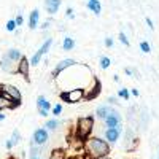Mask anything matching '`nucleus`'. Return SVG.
<instances>
[{
    "label": "nucleus",
    "mask_w": 159,
    "mask_h": 159,
    "mask_svg": "<svg viewBox=\"0 0 159 159\" xmlns=\"http://www.w3.org/2000/svg\"><path fill=\"white\" fill-rule=\"evenodd\" d=\"M86 151H88V154L92 159H99V157L108 156L110 151H111V147H110V143L105 140V139L89 137L86 140Z\"/></svg>",
    "instance_id": "f257e3e1"
},
{
    "label": "nucleus",
    "mask_w": 159,
    "mask_h": 159,
    "mask_svg": "<svg viewBox=\"0 0 159 159\" xmlns=\"http://www.w3.org/2000/svg\"><path fill=\"white\" fill-rule=\"evenodd\" d=\"M92 129H94V116L88 115V116H81L76 119V127H75V135L76 140H88L89 135L92 134Z\"/></svg>",
    "instance_id": "f03ea898"
},
{
    "label": "nucleus",
    "mask_w": 159,
    "mask_h": 159,
    "mask_svg": "<svg viewBox=\"0 0 159 159\" xmlns=\"http://www.w3.org/2000/svg\"><path fill=\"white\" fill-rule=\"evenodd\" d=\"M86 96L84 89L81 88H76V89H70V91H62L61 92V99L62 102H67V103H76L80 100H83Z\"/></svg>",
    "instance_id": "7ed1b4c3"
},
{
    "label": "nucleus",
    "mask_w": 159,
    "mask_h": 159,
    "mask_svg": "<svg viewBox=\"0 0 159 159\" xmlns=\"http://www.w3.org/2000/svg\"><path fill=\"white\" fill-rule=\"evenodd\" d=\"M2 94L5 97H8L10 100H13V102L18 105V107L21 105L22 96H21V92H19V89L16 86H13V84H2Z\"/></svg>",
    "instance_id": "20e7f679"
},
{
    "label": "nucleus",
    "mask_w": 159,
    "mask_h": 159,
    "mask_svg": "<svg viewBox=\"0 0 159 159\" xmlns=\"http://www.w3.org/2000/svg\"><path fill=\"white\" fill-rule=\"evenodd\" d=\"M49 140V135H48V130L45 127H38L35 129L34 135H32V145H37V147H45Z\"/></svg>",
    "instance_id": "39448f33"
},
{
    "label": "nucleus",
    "mask_w": 159,
    "mask_h": 159,
    "mask_svg": "<svg viewBox=\"0 0 159 159\" xmlns=\"http://www.w3.org/2000/svg\"><path fill=\"white\" fill-rule=\"evenodd\" d=\"M51 45H52V38H46L45 40V43L40 46V49L35 52V54L32 56V59H30V65H38L40 64V61H42V57L46 54V52L49 51V48H51Z\"/></svg>",
    "instance_id": "423d86ee"
},
{
    "label": "nucleus",
    "mask_w": 159,
    "mask_h": 159,
    "mask_svg": "<svg viewBox=\"0 0 159 159\" xmlns=\"http://www.w3.org/2000/svg\"><path fill=\"white\" fill-rule=\"evenodd\" d=\"M78 62L75 61V59H62L56 67H54V70H52V78H57L64 70H67V69H70V67H73V65H76Z\"/></svg>",
    "instance_id": "0eeeda50"
},
{
    "label": "nucleus",
    "mask_w": 159,
    "mask_h": 159,
    "mask_svg": "<svg viewBox=\"0 0 159 159\" xmlns=\"http://www.w3.org/2000/svg\"><path fill=\"white\" fill-rule=\"evenodd\" d=\"M103 135H105V140H107L110 145H111V143H116V142L119 140V137H121V127H110V129H105Z\"/></svg>",
    "instance_id": "6e6552de"
},
{
    "label": "nucleus",
    "mask_w": 159,
    "mask_h": 159,
    "mask_svg": "<svg viewBox=\"0 0 159 159\" xmlns=\"http://www.w3.org/2000/svg\"><path fill=\"white\" fill-rule=\"evenodd\" d=\"M103 123H105V126H107V129H110V127H121L123 119H121V115H119L118 111H113L108 118L103 119Z\"/></svg>",
    "instance_id": "1a4fd4ad"
},
{
    "label": "nucleus",
    "mask_w": 159,
    "mask_h": 159,
    "mask_svg": "<svg viewBox=\"0 0 159 159\" xmlns=\"http://www.w3.org/2000/svg\"><path fill=\"white\" fill-rule=\"evenodd\" d=\"M113 111H116L111 105H99L97 110H96V116L99 119H105V118H108Z\"/></svg>",
    "instance_id": "9d476101"
},
{
    "label": "nucleus",
    "mask_w": 159,
    "mask_h": 159,
    "mask_svg": "<svg viewBox=\"0 0 159 159\" xmlns=\"http://www.w3.org/2000/svg\"><path fill=\"white\" fill-rule=\"evenodd\" d=\"M29 67H30V61L27 57H22L18 64V73H21L25 78H29Z\"/></svg>",
    "instance_id": "9b49d317"
},
{
    "label": "nucleus",
    "mask_w": 159,
    "mask_h": 159,
    "mask_svg": "<svg viewBox=\"0 0 159 159\" xmlns=\"http://www.w3.org/2000/svg\"><path fill=\"white\" fill-rule=\"evenodd\" d=\"M94 81V88H91V91L89 92H86V96H84V100H91V99H96L97 96H99V92H100V81L97 78H94L92 80Z\"/></svg>",
    "instance_id": "f8f14e48"
},
{
    "label": "nucleus",
    "mask_w": 159,
    "mask_h": 159,
    "mask_svg": "<svg viewBox=\"0 0 159 159\" xmlns=\"http://www.w3.org/2000/svg\"><path fill=\"white\" fill-rule=\"evenodd\" d=\"M61 2L62 0H45V8L49 15H56L59 7H61Z\"/></svg>",
    "instance_id": "ddd939ff"
},
{
    "label": "nucleus",
    "mask_w": 159,
    "mask_h": 159,
    "mask_svg": "<svg viewBox=\"0 0 159 159\" xmlns=\"http://www.w3.org/2000/svg\"><path fill=\"white\" fill-rule=\"evenodd\" d=\"M15 107H18L15 102L10 100L8 97H5L3 94H0V111H2V110H11Z\"/></svg>",
    "instance_id": "4468645a"
},
{
    "label": "nucleus",
    "mask_w": 159,
    "mask_h": 159,
    "mask_svg": "<svg viewBox=\"0 0 159 159\" xmlns=\"http://www.w3.org/2000/svg\"><path fill=\"white\" fill-rule=\"evenodd\" d=\"M5 56H7L10 61H13V62H18V64H19V61L24 57V56H22V52H21L19 49H16V48H11V49H8Z\"/></svg>",
    "instance_id": "2eb2a0df"
},
{
    "label": "nucleus",
    "mask_w": 159,
    "mask_h": 159,
    "mask_svg": "<svg viewBox=\"0 0 159 159\" xmlns=\"http://www.w3.org/2000/svg\"><path fill=\"white\" fill-rule=\"evenodd\" d=\"M13 61H10L7 56H3V59H2V69L5 70V72H8V73H18V67H13Z\"/></svg>",
    "instance_id": "dca6fc26"
},
{
    "label": "nucleus",
    "mask_w": 159,
    "mask_h": 159,
    "mask_svg": "<svg viewBox=\"0 0 159 159\" xmlns=\"http://www.w3.org/2000/svg\"><path fill=\"white\" fill-rule=\"evenodd\" d=\"M38 19H40V11L35 8L30 11V15H29V29H37V25H38Z\"/></svg>",
    "instance_id": "f3484780"
},
{
    "label": "nucleus",
    "mask_w": 159,
    "mask_h": 159,
    "mask_svg": "<svg viewBox=\"0 0 159 159\" xmlns=\"http://www.w3.org/2000/svg\"><path fill=\"white\" fill-rule=\"evenodd\" d=\"M37 107H38V110H46V111H49V110H51V103L48 102V99H46L45 96H38V97H37Z\"/></svg>",
    "instance_id": "a211bd4d"
},
{
    "label": "nucleus",
    "mask_w": 159,
    "mask_h": 159,
    "mask_svg": "<svg viewBox=\"0 0 159 159\" xmlns=\"http://www.w3.org/2000/svg\"><path fill=\"white\" fill-rule=\"evenodd\" d=\"M88 8L94 13L96 16H100V13H102V5H100V2L99 0H94V2H92V0H88Z\"/></svg>",
    "instance_id": "6ab92c4d"
},
{
    "label": "nucleus",
    "mask_w": 159,
    "mask_h": 159,
    "mask_svg": "<svg viewBox=\"0 0 159 159\" xmlns=\"http://www.w3.org/2000/svg\"><path fill=\"white\" fill-rule=\"evenodd\" d=\"M62 48H64V51H72L75 48V40L72 37H65L62 42Z\"/></svg>",
    "instance_id": "aec40b11"
},
{
    "label": "nucleus",
    "mask_w": 159,
    "mask_h": 159,
    "mask_svg": "<svg viewBox=\"0 0 159 159\" xmlns=\"http://www.w3.org/2000/svg\"><path fill=\"white\" fill-rule=\"evenodd\" d=\"M57 127H59V121H57V119H54V118L48 119L46 124H45V129H46V130H56Z\"/></svg>",
    "instance_id": "412c9836"
},
{
    "label": "nucleus",
    "mask_w": 159,
    "mask_h": 159,
    "mask_svg": "<svg viewBox=\"0 0 159 159\" xmlns=\"http://www.w3.org/2000/svg\"><path fill=\"white\" fill-rule=\"evenodd\" d=\"M99 62H100V67H102L103 70H107V69L110 67V65H111V61H110V57H108V56H102Z\"/></svg>",
    "instance_id": "4be33fe9"
},
{
    "label": "nucleus",
    "mask_w": 159,
    "mask_h": 159,
    "mask_svg": "<svg viewBox=\"0 0 159 159\" xmlns=\"http://www.w3.org/2000/svg\"><path fill=\"white\" fill-rule=\"evenodd\" d=\"M19 140H21V134H19V130H18V129H16V130H13V135H11V139H10L11 145L15 147V145H18V143H19Z\"/></svg>",
    "instance_id": "5701e85b"
},
{
    "label": "nucleus",
    "mask_w": 159,
    "mask_h": 159,
    "mask_svg": "<svg viewBox=\"0 0 159 159\" xmlns=\"http://www.w3.org/2000/svg\"><path fill=\"white\" fill-rule=\"evenodd\" d=\"M118 97H121V99H124V100H129V97H130V94H129V89H119L118 91Z\"/></svg>",
    "instance_id": "b1692460"
},
{
    "label": "nucleus",
    "mask_w": 159,
    "mask_h": 159,
    "mask_svg": "<svg viewBox=\"0 0 159 159\" xmlns=\"http://www.w3.org/2000/svg\"><path fill=\"white\" fill-rule=\"evenodd\" d=\"M16 27H18V24H16L15 19H10V21L7 22V30H8V32H13Z\"/></svg>",
    "instance_id": "393cba45"
},
{
    "label": "nucleus",
    "mask_w": 159,
    "mask_h": 159,
    "mask_svg": "<svg viewBox=\"0 0 159 159\" xmlns=\"http://www.w3.org/2000/svg\"><path fill=\"white\" fill-rule=\"evenodd\" d=\"M140 49H142L143 52H150V51H151V46H150L148 42H145V40H143V42H140Z\"/></svg>",
    "instance_id": "a878e982"
},
{
    "label": "nucleus",
    "mask_w": 159,
    "mask_h": 159,
    "mask_svg": "<svg viewBox=\"0 0 159 159\" xmlns=\"http://www.w3.org/2000/svg\"><path fill=\"white\" fill-rule=\"evenodd\" d=\"M62 110H64L62 105H61V103H56L54 107H52V115H54V116H59V115L62 113Z\"/></svg>",
    "instance_id": "bb28decb"
},
{
    "label": "nucleus",
    "mask_w": 159,
    "mask_h": 159,
    "mask_svg": "<svg viewBox=\"0 0 159 159\" xmlns=\"http://www.w3.org/2000/svg\"><path fill=\"white\" fill-rule=\"evenodd\" d=\"M119 42H121L123 45H126V46H129L130 43H129V38L126 37V34L124 32H119Z\"/></svg>",
    "instance_id": "cd10ccee"
},
{
    "label": "nucleus",
    "mask_w": 159,
    "mask_h": 159,
    "mask_svg": "<svg viewBox=\"0 0 159 159\" xmlns=\"http://www.w3.org/2000/svg\"><path fill=\"white\" fill-rule=\"evenodd\" d=\"M49 159H64V153L62 151H54L49 156Z\"/></svg>",
    "instance_id": "c85d7f7f"
},
{
    "label": "nucleus",
    "mask_w": 159,
    "mask_h": 159,
    "mask_svg": "<svg viewBox=\"0 0 159 159\" xmlns=\"http://www.w3.org/2000/svg\"><path fill=\"white\" fill-rule=\"evenodd\" d=\"M145 22L148 24V27H150V30H154V22L151 21V18H145Z\"/></svg>",
    "instance_id": "c756f323"
},
{
    "label": "nucleus",
    "mask_w": 159,
    "mask_h": 159,
    "mask_svg": "<svg viewBox=\"0 0 159 159\" xmlns=\"http://www.w3.org/2000/svg\"><path fill=\"white\" fill-rule=\"evenodd\" d=\"M65 15H67L70 19H73V18H75V15H73V8H70V7H69L67 10H65Z\"/></svg>",
    "instance_id": "7c9ffc66"
},
{
    "label": "nucleus",
    "mask_w": 159,
    "mask_h": 159,
    "mask_svg": "<svg viewBox=\"0 0 159 159\" xmlns=\"http://www.w3.org/2000/svg\"><path fill=\"white\" fill-rule=\"evenodd\" d=\"M105 46L111 48L113 46V38H105Z\"/></svg>",
    "instance_id": "2f4dec72"
},
{
    "label": "nucleus",
    "mask_w": 159,
    "mask_h": 159,
    "mask_svg": "<svg viewBox=\"0 0 159 159\" xmlns=\"http://www.w3.org/2000/svg\"><path fill=\"white\" fill-rule=\"evenodd\" d=\"M124 73L130 76V75H134V70H132V69H129V67H126V69H124Z\"/></svg>",
    "instance_id": "473e14b6"
},
{
    "label": "nucleus",
    "mask_w": 159,
    "mask_h": 159,
    "mask_svg": "<svg viewBox=\"0 0 159 159\" xmlns=\"http://www.w3.org/2000/svg\"><path fill=\"white\" fill-rule=\"evenodd\" d=\"M15 21H16V24H18V25H21V24L24 22V19H22V16H21V15H19V16H18Z\"/></svg>",
    "instance_id": "72a5a7b5"
},
{
    "label": "nucleus",
    "mask_w": 159,
    "mask_h": 159,
    "mask_svg": "<svg viewBox=\"0 0 159 159\" xmlns=\"http://www.w3.org/2000/svg\"><path fill=\"white\" fill-rule=\"evenodd\" d=\"M108 102H110L111 105H115V103H118V99H116V97H108Z\"/></svg>",
    "instance_id": "f704fd0d"
},
{
    "label": "nucleus",
    "mask_w": 159,
    "mask_h": 159,
    "mask_svg": "<svg viewBox=\"0 0 159 159\" xmlns=\"http://www.w3.org/2000/svg\"><path fill=\"white\" fill-rule=\"evenodd\" d=\"M38 113H40V116H48L49 111H46V110H38Z\"/></svg>",
    "instance_id": "c9c22d12"
},
{
    "label": "nucleus",
    "mask_w": 159,
    "mask_h": 159,
    "mask_svg": "<svg viewBox=\"0 0 159 159\" xmlns=\"http://www.w3.org/2000/svg\"><path fill=\"white\" fill-rule=\"evenodd\" d=\"M132 94H134V96H135V97H137V96H140V92H139V91H137V89H132Z\"/></svg>",
    "instance_id": "e433bc0d"
},
{
    "label": "nucleus",
    "mask_w": 159,
    "mask_h": 159,
    "mask_svg": "<svg viewBox=\"0 0 159 159\" xmlns=\"http://www.w3.org/2000/svg\"><path fill=\"white\" fill-rule=\"evenodd\" d=\"M42 27H43V29H48V27H49V22H45V24L42 25Z\"/></svg>",
    "instance_id": "4c0bfd02"
},
{
    "label": "nucleus",
    "mask_w": 159,
    "mask_h": 159,
    "mask_svg": "<svg viewBox=\"0 0 159 159\" xmlns=\"http://www.w3.org/2000/svg\"><path fill=\"white\" fill-rule=\"evenodd\" d=\"M30 159H43L42 156H30Z\"/></svg>",
    "instance_id": "58836bf2"
},
{
    "label": "nucleus",
    "mask_w": 159,
    "mask_h": 159,
    "mask_svg": "<svg viewBox=\"0 0 159 159\" xmlns=\"http://www.w3.org/2000/svg\"><path fill=\"white\" fill-rule=\"evenodd\" d=\"M3 119H5V115H2V113H0V121H3Z\"/></svg>",
    "instance_id": "ea45409f"
},
{
    "label": "nucleus",
    "mask_w": 159,
    "mask_h": 159,
    "mask_svg": "<svg viewBox=\"0 0 159 159\" xmlns=\"http://www.w3.org/2000/svg\"><path fill=\"white\" fill-rule=\"evenodd\" d=\"M99 159H110L108 156H105V157H99Z\"/></svg>",
    "instance_id": "a19ab883"
},
{
    "label": "nucleus",
    "mask_w": 159,
    "mask_h": 159,
    "mask_svg": "<svg viewBox=\"0 0 159 159\" xmlns=\"http://www.w3.org/2000/svg\"><path fill=\"white\" fill-rule=\"evenodd\" d=\"M92 2H94V0H92Z\"/></svg>",
    "instance_id": "79ce46f5"
}]
</instances>
